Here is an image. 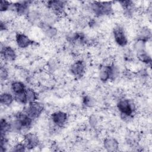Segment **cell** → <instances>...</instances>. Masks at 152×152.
<instances>
[{"label":"cell","instance_id":"30bf717a","mask_svg":"<svg viewBox=\"0 0 152 152\" xmlns=\"http://www.w3.org/2000/svg\"><path fill=\"white\" fill-rule=\"evenodd\" d=\"M86 63L81 59L76 60L73 62L69 66V72L71 74L77 77L80 78L86 72Z\"/></svg>","mask_w":152,"mask_h":152},{"label":"cell","instance_id":"484cf974","mask_svg":"<svg viewBox=\"0 0 152 152\" xmlns=\"http://www.w3.org/2000/svg\"><path fill=\"white\" fill-rule=\"evenodd\" d=\"M0 76H1V80L2 81H6L8 78V76H9L8 70L5 66L1 65V66Z\"/></svg>","mask_w":152,"mask_h":152},{"label":"cell","instance_id":"277c9868","mask_svg":"<svg viewBox=\"0 0 152 152\" xmlns=\"http://www.w3.org/2000/svg\"><path fill=\"white\" fill-rule=\"evenodd\" d=\"M45 109L44 104L36 100L34 102L28 103L27 106L24 107L23 110L33 120L38 118L43 113Z\"/></svg>","mask_w":152,"mask_h":152},{"label":"cell","instance_id":"4fadbf2b","mask_svg":"<svg viewBox=\"0 0 152 152\" xmlns=\"http://www.w3.org/2000/svg\"><path fill=\"white\" fill-rule=\"evenodd\" d=\"M39 26L44 34L48 38H54L58 34L57 28L52 24H48L44 21H40Z\"/></svg>","mask_w":152,"mask_h":152},{"label":"cell","instance_id":"52a82bcc","mask_svg":"<svg viewBox=\"0 0 152 152\" xmlns=\"http://www.w3.org/2000/svg\"><path fill=\"white\" fill-rule=\"evenodd\" d=\"M13 116L20 122L23 128V131L29 129L34 121L24 110L17 111L14 113Z\"/></svg>","mask_w":152,"mask_h":152},{"label":"cell","instance_id":"ba28073f","mask_svg":"<svg viewBox=\"0 0 152 152\" xmlns=\"http://www.w3.org/2000/svg\"><path fill=\"white\" fill-rule=\"evenodd\" d=\"M14 40L16 46L21 49H27L34 44V41L23 33H15Z\"/></svg>","mask_w":152,"mask_h":152},{"label":"cell","instance_id":"9c48e42d","mask_svg":"<svg viewBox=\"0 0 152 152\" xmlns=\"http://www.w3.org/2000/svg\"><path fill=\"white\" fill-rule=\"evenodd\" d=\"M23 141L25 144L27 150H32L37 147L40 143L38 135L33 132H26L23 135Z\"/></svg>","mask_w":152,"mask_h":152},{"label":"cell","instance_id":"9a60e30c","mask_svg":"<svg viewBox=\"0 0 152 152\" xmlns=\"http://www.w3.org/2000/svg\"><path fill=\"white\" fill-rule=\"evenodd\" d=\"M14 101V97L12 93L5 91L1 93L0 96V103L2 106L9 107Z\"/></svg>","mask_w":152,"mask_h":152},{"label":"cell","instance_id":"4316f807","mask_svg":"<svg viewBox=\"0 0 152 152\" xmlns=\"http://www.w3.org/2000/svg\"><path fill=\"white\" fill-rule=\"evenodd\" d=\"M83 104L86 107H91L94 104V100L88 96H86L83 98Z\"/></svg>","mask_w":152,"mask_h":152},{"label":"cell","instance_id":"8992f818","mask_svg":"<svg viewBox=\"0 0 152 152\" xmlns=\"http://www.w3.org/2000/svg\"><path fill=\"white\" fill-rule=\"evenodd\" d=\"M1 55L4 62H14L17 58V52L13 47L5 44L3 45L2 43L1 46Z\"/></svg>","mask_w":152,"mask_h":152},{"label":"cell","instance_id":"e0dca14e","mask_svg":"<svg viewBox=\"0 0 152 152\" xmlns=\"http://www.w3.org/2000/svg\"><path fill=\"white\" fill-rule=\"evenodd\" d=\"M109 65V64H104L100 67L99 77L100 80L103 83H106L110 80Z\"/></svg>","mask_w":152,"mask_h":152},{"label":"cell","instance_id":"603a6c76","mask_svg":"<svg viewBox=\"0 0 152 152\" xmlns=\"http://www.w3.org/2000/svg\"><path fill=\"white\" fill-rule=\"evenodd\" d=\"M147 43V41L137 38V40L135 41L133 45V48L135 52L146 50L145 48H146Z\"/></svg>","mask_w":152,"mask_h":152},{"label":"cell","instance_id":"44dd1931","mask_svg":"<svg viewBox=\"0 0 152 152\" xmlns=\"http://www.w3.org/2000/svg\"><path fill=\"white\" fill-rule=\"evenodd\" d=\"M151 32L148 27H142L140 29L137 35L138 39H140L148 42L151 39Z\"/></svg>","mask_w":152,"mask_h":152},{"label":"cell","instance_id":"7402d4cb","mask_svg":"<svg viewBox=\"0 0 152 152\" xmlns=\"http://www.w3.org/2000/svg\"><path fill=\"white\" fill-rule=\"evenodd\" d=\"M25 94L27 104L37 100V93L33 88L27 87L25 91Z\"/></svg>","mask_w":152,"mask_h":152},{"label":"cell","instance_id":"7a4b0ae2","mask_svg":"<svg viewBox=\"0 0 152 152\" xmlns=\"http://www.w3.org/2000/svg\"><path fill=\"white\" fill-rule=\"evenodd\" d=\"M92 12L98 17L110 15L113 12L112 2H93L90 5Z\"/></svg>","mask_w":152,"mask_h":152},{"label":"cell","instance_id":"d6986e66","mask_svg":"<svg viewBox=\"0 0 152 152\" xmlns=\"http://www.w3.org/2000/svg\"><path fill=\"white\" fill-rule=\"evenodd\" d=\"M136 57L140 62L143 64L148 65L151 62V56L146 50L136 52Z\"/></svg>","mask_w":152,"mask_h":152},{"label":"cell","instance_id":"8fae6325","mask_svg":"<svg viewBox=\"0 0 152 152\" xmlns=\"http://www.w3.org/2000/svg\"><path fill=\"white\" fill-rule=\"evenodd\" d=\"M31 1H20L12 4L11 10H13L19 16L26 15L29 11Z\"/></svg>","mask_w":152,"mask_h":152},{"label":"cell","instance_id":"2e32d148","mask_svg":"<svg viewBox=\"0 0 152 152\" xmlns=\"http://www.w3.org/2000/svg\"><path fill=\"white\" fill-rule=\"evenodd\" d=\"M26 88L24 83L19 80L13 81L10 84V90L13 95L25 92Z\"/></svg>","mask_w":152,"mask_h":152},{"label":"cell","instance_id":"ffe728a7","mask_svg":"<svg viewBox=\"0 0 152 152\" xmlns=\"http://www.w3.org/2000/svg\"><path fill=\"white\" fill-rule=\"evenodd\" d=\"M26 16L28 21L31 24H39L40 23L39 21L40 19V14L37 11L29 10Z\"/></svg>","mask_w":152,"mask_h":152},{"label":"cell","instance_id":"5b68a950","mask_svg":"<svg viewBox=\"0 0 152 152\" xmlns=\"http://www.w3.org/2000/svg\"><path fill=\"white\" fill-rule=\"evenodd\" d=\"M113 37L115 43L120 47H125L128 43V39L124 28L121 26H116L113 29Z\"/></svg>","mask_w":152,"mask_h":152},{"label":"cell","instance_id":"ac0fdd59","mask_svg":"<svg viewBox=\"0 0 152 152\" xmlns=\"http://www.w3.org/2000/svg\"><path fill=\"white\" fill-rule=\"evenodd\" d=\"M11 124L10 120L4 118H1L0 122V133L1 136H7L8 133L11 132Z\"/></svg>","mask_w":152,"mask_h":152},{"label":"cell","instance_id":"d4e9b609","mask_svg":"<svg viewBox=\"0 0 152 152\" xmlns=\"http://www.w3.org/2000/svg\"><path fill=\"white\" fill-rule=\"evenodd\" d=\"M12 3L8 1H1L0 2V11L1 12H6L11 10Z\"/></svg>","mask_w":152,"mask_h":152},{"label":"cell","instance_id":"5bb4252c","mask_svg":"<svg viewBox=\"0 0 152 152\" xmlns=\"http://www.w3.org/2000/svg\"><path fill=\"white\" fill-rule=\"evenodd\" d=\"M103 147L107 151H116L119 150V143L116 138L107 137L103 140Z\"/></svg>","mask_w":152,"mask_h":152},{"label":"cell","instance_id":"7c38bea8","mask_svg":"<svg viewBox=\"0 0 152 152\" xmlns=\"http://www.w3.org/2000/svg\"><path fill=\"white\" fill-rule=\"evenodd\" d=\"M66 2L61 1H50L46 2V6L52 12L58 16L65 11Z\"/></svg>","mask_w":152,"mask_h":152},{"label":"cell","instance_id":"83f0119b","mask_svg":"<svg viewBox=\"0 0 152 152\" xmlns=\"http://www.w3.org/2000/svg\"><path fill=\"white\" fill-rule=\"evenodd\" d=\"M89 124L93 126V127H95L98 124V118L96 116H91L89 118V121H88Z\"/></svg>","mask_w":152,"mask_h":152},{"label":"cell","instance_id":"6da1fadb","mask_svg":"<svg viewBox=\"0 0 152 152\" xmlns=\"http://www.w3.org/2000/svg\"><path fill=\"white\" fill-rule=\"evenodd\" d=\"M116 108L121 118L125 121H129L134 117L137 110V105L133 100L122 97L117 102Z\"/></svg>","mask_w":152,"mask_h":152},{"label":"cell","instance_id":"cb8c5ba5","mask_svg":"<svg viewBox=\"0 0 152 152\" xmlns=\"http://www.w3.org/2000/svg\"><path fill=\"white\" fill-rule=\"evenodd\" d=\"M10 150L12 151L21 152V151H26L27 147L22 140L21 141H17L15 143H14L11 147Z\"/></svg>","mask_w":152,"mask_h":152},{"label":"cell","instance_id":"3957f363","mask_svg":"<svg viewBox=\"0 0 152 152\" xmlns=\"http://www.w3.org/2000/svg\"><path fill=\"white\" fill-rule=\"evenodd\" d=\"M49 119L53 127L59 128L63 127L67 123L69 116L65 111L56 110L50 114Z\"/></svg>","mask_w":152,"mask_h":152}]
</instances>
